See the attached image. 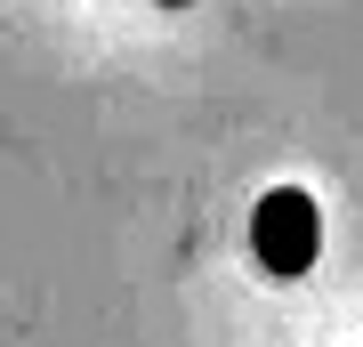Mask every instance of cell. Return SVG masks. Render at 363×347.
Listing matches in <instances>:
<instances>
[{"mask_svg":"<svg viewBox=\"0 0 363 347\" xmlns=\"http://www.w3.org/2000/svg\"><path fill=\"white\" fill-rule=\"evenodd\" d=\"M250 243H259V267L298 283V275L315 267V250H323V210H315L307 186H267L259 210H250Z\"/></svg>","mask_w":363,"mask_h":347,"instance_id":"obj_1","label":"cell"}]
</instances>
